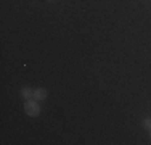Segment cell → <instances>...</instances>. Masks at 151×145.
<instances>
[{
  "mask_svg": "<svg viewBox=\"0 0 151 145\" xmlns=\"http://www.w3.org/2000/svg\"><path fill=\"white\" fill-rule=\"evenodd\" d=\"M24 113L27 116H39L40 115V105L37 103V100H26V103H24Z\"/></svg>",
  "mask_w": 151,
  "mask_h": 145,
  "instance_id": "1",
  "label": "cell"
},
{
  "mask_svg": "<svg viewBox=\"0 0 151 145\" xmlns=\"http://www.w3.org/2000/svg\"><path fill=\"white\" fill-rule=\"evenodd\" d=\"M32 99H35L37 102L45 100V99H47V90L44 89V87H39V89H35V90H34V97H32Z\"/></svg>",
  "mask_w": 151,
  "mask_h": 145,
  "instance_id": "2",
  "label": "cell"
},
{
  "mask_svg": "<svg viewBox=\"0 0 151 145\" xmlns=\"http://www.w3.org/2000/svg\"><path fill=\"white\" fill-rule=\"evenodd\" d=\"M21 97L26 99V100H29V99L34 97V90L29 89V87H23V89H21Z\"/></svg>",
  "mask_w": 151,
  "mask_h": 145,
  "instance_id": "3",
  "label": "cell"
},
{
  "mask_svg": "<svg viewBox=\"0 0 151 145\" xmlns=\"http://www.w3.org/2000/svg\"><path fill=\"white\" fill-rule=\"evenodd\" d=\"M143 126H145L146 129L151 130V118H145V119H143Z\"/></svg>",
  "mask_w": 151,
  "mask_h": 145,
  "instance_id": "4",
  "label": "cell"
},
{
  "mask_svg": "<svg viewBox=\"0 0 151 145\" xmlns=\"http://www.w3.org/2000/svg\"><path fill=\"white\" fill-rule=\"evenodd\" d=\"M48 2H53V0H48Z\"/></svg>",
  "mask_w": 151,
  "mask_h": 145,
  "instance_id": "5",
  "label": "cell"
},
{
  "mask_svg": "<svg viewBox=\"0 0 151 145\" xmlns=\"http://www.w3.org/2000/svg\"><path fill=\"white\" fill-rule=\"evenodd\" d=\"M150 139H151V134H150Z\"/></svg>",
  "mask_w": 151,
  "mask_h": 145,
  "instance_id": "6",
  "label": "cell"
}]
</instances>
